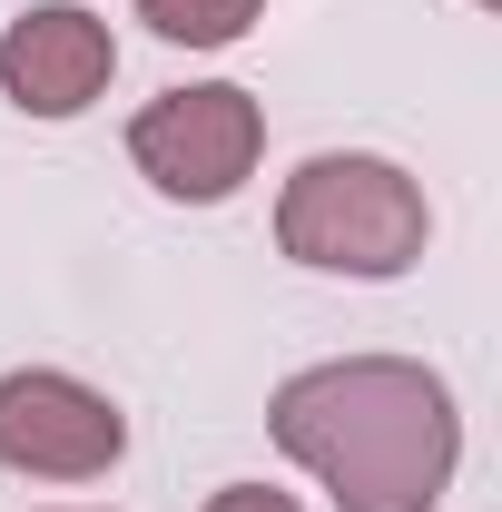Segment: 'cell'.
<instances>
[{
    "label": "cell",
    "mask_w": 502,
    "mask_h": 512,
    "mask_svg": "<svg viewBox=\"0 0 502 512\" xmlns=\"http://www.w3.org/2000/svg\"><path fill=\"white\" fill-rule=\"evenodd\" d=\"M266 424L335 493V512H434L453 483V394L404 355H345L286 375Z\"/></svg>",
    "instance_id": "cell-1"
},
{
    "label": "cell",
    "mask_w": 502,
    "mask_h": 512,
    "mask_svg": "<svg viewBox=\"0 0 502 512\" xmlns=\"http://www.w3.org/2000/svg\"><path fill=\"white\" fill-rule=\"evenodd\" d=\"M424 188L394 158H306L276 197V237L325 276H404L424 256Z\"/></svg>",
    "instance_id": "cell-2"
},
{
    "label": "cell",
    "mask_w": 502,
    "mask_h": 512,
    "mask_svg": "<svg viewBox=\"0 0 502 512\" xmlns=\"http://www.w3.org/2000/svg\"><path fill=\"white\" fill-rule=\"evenodd\" d=\"M128 444L119 404L89 394L79 375H0V463L40 483H89Z\"/></svg>",
    "instance_id": "cell-4"
},
{
    "label": "cell",
    "mask_w": 502,
    "mask_h": 512,
    "mask_svg": "<svg viewBox=\"0 0 502 512\" xmlns=\"http://www.w3.org/2000/svg\"><path fill=\"white\" fill-rule=\"evenodd\" d=\"M207 512H296V503H286V493H266V483H227Z\"/></svg>",
    "instance_id": "cell-7"
},
{
    "label": "cell",
    "mask_w": 502,
    "mask_h": 512,
    "mask_svg": "<svg viewBox=\"0 0 502 512\" xmlns=\"http://www.w3.org/2000/svg\"><path fill=\"white\" fill-rule=\"evenodd\" d=\"M109 69H119L109 20H89V10H69V0L0 30V89H10L30 119H79V109L109 89Z\"/></svg>",
    "instance_id": "cell-5"
},
{
    "label": "cell",
    "mask_w": 502,
    "mask_h": 512,
    "mask_svg": "<svg viewBox=\"0 0 502 512\" xmlns=\"http://www.w3.org/2000/svg\"><path fill=\"white\" fill-rule=\"evenodd\" d=\"M256 10H266V0H138V20H148L158 40H188V50H227Z\"/></svg>",
    "instance_id": "cell-6"
},
{
    "label": "cell",
    "mask_w": 502,
    "mask_h": 512,
    "mask_svg": "<svg viewBox=\"0 0 502 512\" xmlns=\"http://www.w3.org/2000/svg\"><path fill=\"white\" fill-rule=\"evenodd\" d=\"M256 148H266V119H256L247 89H227V79L168 89V99H148L138 128H128V158L168 197H188V207H217V197L256 168Z\"/></svg>",
    "instance_id": "cell-3"
}]
</instances>
